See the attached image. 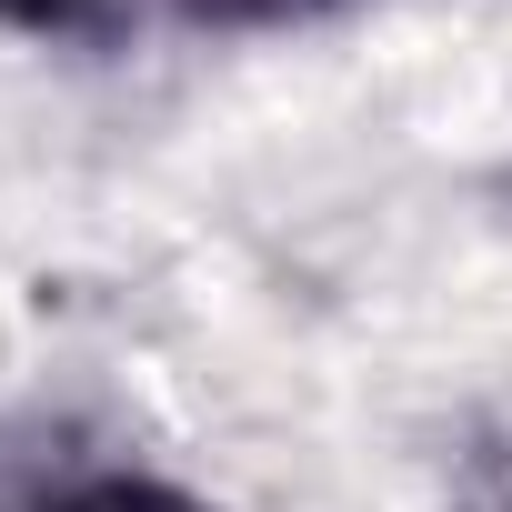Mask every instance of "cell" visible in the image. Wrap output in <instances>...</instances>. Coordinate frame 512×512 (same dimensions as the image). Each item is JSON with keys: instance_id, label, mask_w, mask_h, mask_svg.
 I'll list each match as a JSON object with an SVG mask.
<instances>
[{"instance_id": "obj_1", "label": "cell", "mask_w": 512, "mask_h": 512, "mask_svg": "<svg viewBox=\"0 0 512 512\" xmlns=\"http://www.w3.org/2000/svg\"><path fill=\"white\" fill-rule=\"evenodd\" d=\"M61 512H201V502H181V492H161V482H91V492H71Z\"/></svg>"}]
</instances>
